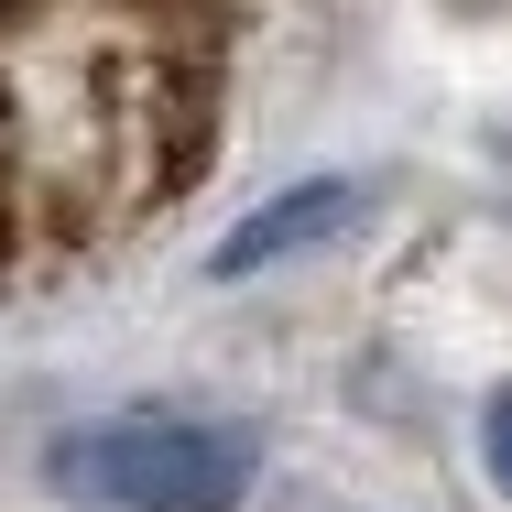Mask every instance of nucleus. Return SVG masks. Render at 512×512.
<instances>
[{
    "instance_id": "nucleus-1",
    "label": "nucleus",
    "mask_w": 512,
    "mask_h": 512,
    "mask_svg": "<svg viewBox=\"0 0 512 512\" xmlns=\"http://www.w3.org/2000/svg\"><path fill=\"white\" fill-rule=\"evenodd\" d=\"M218 0H0V262L77 273L207 175Z\"/></svg>"
},
{
    "instance_id": "nucleus-2",
    "label": "nucleus",
    "mask_w": 512,
    "mask_h": 512,
    "mask_svg": "<svg viewBox=\"0 0 512 512\" xmlns=\"http://www.w3.org/2000/svg\"><path fill=\"white\" fill-rule=\"evenodd\" d=\"M262 480V436L218 414H109L55 436V491L99 512H240Z\"/></svg>"
},
{
    "instance_id": "nucleus-3",
    "label": "nucleus",
    "mask_w": 512,
    "mask_h": 512,
    "mask_svg": "<svg viewBox=\"0 0 512 512\" xmlns=\"http://www.w3.org/2000/svg\"><path fill=\"white\" fill-rule=\"evenodd\" d=\"M360 207H371L360 175H306V186H284V197L251 207V218L207 251V273H218V284H251V273H273V262H295V251H327L338 229H360Z\"/></svg>"
},
{
    "instance_id": "nucleus-4",
    "label": "nucleus",
    "mask_w": 512,
    "mask_h": 512,
    "mask_svg": "<svg viewBox=\"0 0 512 512\" xmlns=\"http://www.w3.org/2000/svg\"><path fill=\"white\" fill-rule=\"evenodd\" d=\"M480 469L502 480V502H512V393H491V404H480Z\"/></svg>"
}]
</instances>
